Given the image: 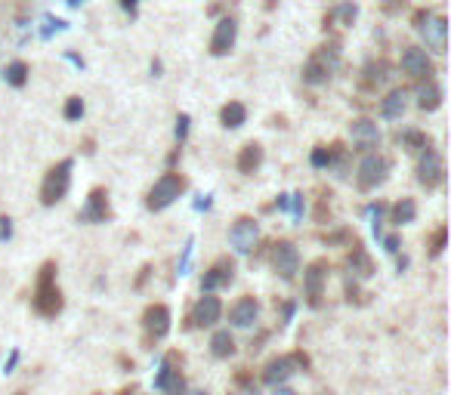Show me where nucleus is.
Instances as JSON below:
<instances>
[{"label": "nucleus", "instance_id": "49530a36", "mask_svg": "<svg viewBox=\"0 0 451 395\" xmlns=\"http://www.w3.org/2000/svg\"><path fill=\"white\" fill-rule=\"evenodd\" d=\"M148 275H152V265H142V269H139V278L133 281V287H142V284H146V278H148Z\"/></svg>", "mask_w": 451, "mask_h": 395}, {"label": "nucleus", "instance_id": "13d9d810", "mask_svg": "<svg viewBox=\"0 0 451 395\" xmlns=\"http://www.w3.org/2000/svg\"><path fill=\"white\" fill-rule=\"evenodd\" d=\"M16 395H25V392H16Z\"/></svg>", "mask_w": 451, "mask_h": 395}, {"label": "nucleus", "instance_id": "2f4dec72", "mask_svg": "<svg viewBox=\"0 0 451 395\" xmlns=\"http://www.w3.org/2000/svg\"><path fill=\"white\" fill-rule=\"evenodd\" d=\"M427 247H429V256H442V250L448 247V226L445 222H439V226L429 232V238H427Z\"/></svg>", "mask_w": 451, "mask_h": 395}, {"label": "nucleus", "instance_id": "c9c22d12", "mask_svg": "<svg viewBox=\"0 0 451 395\" xmlns=\"http://www.w3.org/2000/svg\"><path fill=\"white\" fill-rule=\"evenodd\" d=\"M189 127H192V118H189V114H185V111H180V114H176V127H174L176 142H180V146L185 142V136H189Z\"/></svg>", "mask_w": 451, "mask_h": 395}, {"label": "nucleus", "instance_id": "09e8293b", "mask_svg": "<svg viewBox=\"0 0 451 395\" xmlns=\"http://www.w3.org/2000/svg\"><path fill=\"white\" fill-rule=\"evenodd\" d=\"M161 71H164V62L158 59V56H155V59H152V75H155V77H161Z\"/></svg>", "mask_w": 451, "mask_h": 395}, {"label": "nucleus", "instance_id": "1a4fd4ad", "mask_svg": "<svg viewBox=\"0 0 451 395\" xmlns=\"http://www.w3.org/2000/svg\"><path fill=\"white\" fill-rule=\"evenodd\" d=\"M442 179H445V161H442V155L436 152L433 146H429V148H424V152H420L418 183L429 192V189H436V185H442Z\"/></svg>", "mask_w": 451, "mask_h": 395}, {"label": "nucleus", "instance_id": "393cba45", "mask_svg": "<svg viewBox=\"0 0 451 395\" xmlns=\"http://www.w3.org/2000/svg\"><path fill=\"white\" fill-rule=\"evenodd\" d=\"M220 124L226 130H238V127L247 124V105L238 102V99H229V102L220 109Z\"/></svg>", "mask_w": 451, "mask_h": 395}, {"label": "nucleus", "instance_id": "5701e85b", "mask_svg": "<svg viewBox=\"0 0 451 395\" xmlns=\"http://www.w3.org/2000/svg\"><path fill=\"white\" fill-rule=\"evenodd\" d=\"M390 81V62L386 59H371L362 68V87L365 90H377Z\"/></svg>", "mask_w": 451, "mask_h": 395}, {"label": "nucleus", "instance_id": "e433bc0d", "mask_svg": "<svg viewBox=\"0 0 451 395\" xmlns=\"http://www.w3.org/2000/svg\"><path fill=\"white\" fill-rule=\"evenodd\" d=\"M405 3H408V0H381V10L386 13V16H399Z\"/></svg>", "mask_w": 451, "mask_h": 395}, {"label": "nucleus", "instance_id": "39448f33", "mask_svg": "<svg viewBox=\"0 0 451 395\" xmlns=\"http://www.w3.org/2000/svg\"><path fill=\"white\" fill-rule=\"evenodd\" d=\"M180 368H183V355L180 352H167L158 377H155V389H161L164 395H185L189 386H185V377L180 373Z\"/></svg>", "mask_w": 451, "mask_h": 395}, {"label": "nucleus", "instance_id": "bb28decb", "mask_svg": "<svg viewBox=\"0 0 451 395\" xmlns=\"http://www.w3.org/2000/svg\"><path fill=\"white\" fill-rule=\"evenodd\" d=\"M418 219V201L414 198H399L396 204L390 207V222L396 229H402V226H408V222H414Z\"/></svg>", "mask_w": 451, "mask_h": 395}, {"label": "nucleus", "instance_id": "4be33fe9", "mask_svg": "<svg viewBox=\"0 0 451 395\" xmlns=\"http://www.w3.org/2000/svg\"><path fill=\"white\" fill-rule=\"evenodd\" d=\"M263 157H266V152H263L260 142H245V146H241V152H238V157H235V167H238V173L254 176L257 170L263 167Z\"/></svg>", "mask_w": 451, "mask_h": 395}, {"label": "nucleus", "instance_id": "ea45409f", "mask_svg": "<svg viewBox=\"0 0 451 395\" xmlns=\"http://www.w3.org/2000/svg\"><path fill=\"white\" fill-rule=\"evenodd\" d=\"M365 297H368V293H362L359 287H356V281H349V284H346V300H349V303H359V306H362V303H365Z\"/></svg>", "mask_w": 451, "mask_h": 395}, {"label": "nucleus", "instance_id": "4468645a", "mask_svg": "<svg viewBox=\"0 0 451 395\" xmlns=\"http://www.w3.org/2000/svg\"><path fill=\"white\" fill-rule=\"evenodd\" d=\"M77 219L81 222H90V226H96V222H109L112 219V204H109V192L102 189V185H96V189L87 195V204H84V210L77 213Z\"/></svg>", "mask_w": 451, "mask_h": 395}, {"label": "nucleus", "instance_id": "7ed1b4c3", "mask_svg": "<svg viewBox=\"0 0 451 395\" xmlns=\"http://www.w3.org/2000/svg\"><path fill=\"white\" fill-rule=\"evenodd\" d=\"M71 170H75V161H71V157H62L59 164H53V167L47 170L44 183H40V204L53 207V204H59V201L68 195V189H71Z\"/></svg>", "mask_w": 451, "mask_h": 395}, {"label": "nucleus", "instance_id": "a18cd8bd", "mask_svg": "<svg viewBox=\"0 0 451 395\" xmlns=\"http://www.w3.org/2000/svg\"><path fill=\"white\" fill-rule=\"evenodd\" d=\"M429 13H433V10H418V13H414V16H411V25H414V28H420V25L427 22V16H429Z\"/></svg>", "mask_w": 451, "mask_h": 395}, {"label": "nucleus", "instance_id": "8fccbe9b", "mask_svg": "<svg viewBox=\"0 0 451 395\" xmlns=\"http://www.w3.org/2000/svg\"><path fill=\"white\" fill-rule=\"evenodd\" d=\"M16 362H19V352H13V355H10V362H6V373H10L13 368H16Z\"/></svg>", "mask_w": 451, "mask_h": 395}, {"label": "nucleus", "instance_id": "ddd939ff", "mask_svg": "<svg viewBox=\"0 0 451 395\" xmlns=\"http://www.w3.org/2000/svg\"><path fill=\"white\" fill-rule=\"evenodd\" d=\"M220 318H223V303H220V297L204 293V297H198V303L192 306L189 327H213Z\"/></svg>", "mask_w": 451, "mask_h": 395}, {"label": "nucleus", "instance_id": "79ce46f5", "mask_svg": "<svg viewBox=\"0 0 451 395\" xmlns=\"http://www.w3.org/2000/svg\"><path fill=\"white\" fill-rule=\"evenodd\" d=\"M383 247H386V254H399L402 241H399V235H386V238H383Z\"/></svg>", "mask_w": 451, "mask_h": 395}, {"label": "nucleus", "instance_id": "412c9836", "mask_svg": "<svg viewBox=\"0 0 451 395\" xmlns=\"http://www.w3.org/2000/svg\"><path fill=\"white\" fill-rule=\"evenodd\" d=\"M346 272L353 275V281L356 278H371L374 275V260H371V254L362 247L359 241H356L353 250L346 254Z\"/></svg>", "mask_w": 451, "mask_h": 395}, {"label": "nucleus", "instance_id": "c756f323", "mask_svg": "<svg viewBox=\"0 0 451 395\" xmlns=\"http://www.w3.org/2000/svg\"><path fill=\"white\" fill-rule=\"evenodd\" d=\"M312 56H316V59L321 62V65H325L328 71H331V75H334V71L340 68V62H343L340 44H321V47H319V49H316V53H312Z\"/></svg>", "mask_w": 451, "mask_h": 395}, {"label": "nucleus", "instance_id": "6ab92c4d", "mask_svg": "<svg viewBox=\"0 0 451 395\" xmlns=\"http://www.w3.org/2000/svg\"><path fill=\"white\" fill-rule=\"evenodd\" d=\"M343 161H346V148L343 142H331V146H316L309 155V164L316 170H343Z\"/></svg>", "mask_w": 451, "mask_h": 395}, {"label": "nucleus", "instance_id": "f03ea898", "mask_svg": "<svg viewBox=\"0 0 451 395\" xmlns=\"http://www.w3.org/2000/svg\"><path fill=\"white\" fill-rule=\"evenodd\" d=\"M189 189V183H185V176L180 170H167V173H161L155 179V185L148 189V198H146V207L152 213L158 210H167L170 204H174L176 198H183V192Z\"/></svg>", "mask_w": 451, "mask_h": 395}, {"label": "nucleus", "instance_id": "de8ad7c7", "mask_svg": "<svg viewBox=\"0 0 451 395\" xmlns=\"http://www.w3.org/2000/svg\"><path fill=\"white\" fill-rule=\"evenodd\" d=\"M291 207V195H278L275 198V210H288Z\"/></svg>", "mask_w": 451, "mask_h": 395}, {"label": "nucleus", "instance_id": "f257e3e1", "mask_svg": "<svg viewBox=\"0 0 451 395\" xmlns=\"http://www.w3.org/2000/svg\"><path fill=\"white\" fill-rule=\"evenodd\" d=\"M31 306H34V312L44 315V318H56V315L62 312V306H66L59 284H56V263L53 260H47L44 265H40V275H38V287H34Z\"/></svg>", "mask_w": 451, "mask_h": 395}, {"label": "nucleus", "instance_id": "f3484780", "mask_svg": "<svg viewBox=\"0 0 451 395\" xmlns=\"http://www.w3.org/2000/svg\"><path fill=\"white\" fill-rule=\"evenodd\" d=\"M349 136H353L356 148H359L362 155H368V152H374L377 142H381V127L371 118H356L353 124H349Z\"/></svg>", "mask_w": 451, "mask_h": 395}, {"label": "nucleus", "instance_id": "58836bf2", "mask_svg": "<svg viewBox=\"0 0 451 395\" xmlns=\"http://www.w3.org/2000/svg\"><path fill=\"white\" fill-rule=\"evenodd\" d=\"M62 28H66V22H62V19L47 16V19H44V31H40V34H44V38H49L53 31H62Z\"/></svg>", "mask_w": 451, "mask_h": 395}, {"label": "nucleus", "instance_id": "3c124183", "mask_svg": "<svg viewBox=\"0 0 451 395\" xmlns=\"http://www.w3.org/2000/svg\"><path fill=\"white\" fill-rule=\"evenodd\" d=\"M272 395H297V392L288 389V386H275V392H272Z\"/></svg>", "mask_w": 451, "mask_h": 395}, {"label": "nucleus", "instance_id": "5fc2aeb1", "mask_svg": "<svg viewBox=\"0 0 451 395\" xmlns=\"http://www.w3.org/2000/svg\"><path fill=\"white\" fill-rule=\"evenodd\" d=\"M118 395H136V386H124V389H121Z\"/></svg>", "mask_w": 451, "mask_h": 395}, {"label": "nucleus", "instance_id": "473e14b6", "mask_svg": "<svg viewBox=\"0 0 451 395\" xmlns=\"http://www.w3.org/2000/svg\"><path fill=\"white\" fill-rule=\"evenodd\" d=\"M399 142H402V148H408V152H424V148H429V136L424 130H402L399 133Z\"/></svg>", "mask_w": 451, "mask_h": 395}, {"label": "nucleus", "instance_id": "f8f14e48", "mask_svg": "<svg viewBox=\"0 0 451 395\" xmlns=\"http://www.w3.org/2000/svg\"><path fill=\"white\" fill-rule=\"evenodd\" d=\"M235 40H238V22H235V16H223L217 25H213V34H211V56H229L235 47Z\"/></svg>", "mask_w": 451, "mask_h": 395}, {"label": "nucleus", "instance_id": "0eeeda50", "mask_svg": "<svg viewBox=\"0 0 451 395\" xmlns=\"http://www.w3.org/2000/svg\"><path fill=\"white\" fill-rule=\"evenodd\" d=\"M328 272H331V265H328V260H312V263L303 269V293H306V303H309L312 309H319V306H321V297H325Z\"/></svg>", "mask_w": 451, "mask_h": 395}, {"label": "nucleus", "instance_id": "aec40b11", "mask_svg": "<svg viewBox=\"0 0 451 395\" xmlns=\"http://www.w3.org/2000/svg\"><path fill=\"white\" fill-rule=\"evenodd\" d=\"M293 373H297V371H293V364H291V355H275V358H269L266 368H263V383L284 386Z\"/></svg>", "mask_w": 451, "mask_h": 395}, {"label": "nucleus", "instance_id": "72a5a7b5", "mask_svg": "<svg viewBox=\"0 0 451 395\" xmlns=\"http://www.w3.org/2000/svg\"><path fill=\"white\" fill-rule=\"evenodd\" d=\"M84 111H87V105H84L81 96H68L66 105H62V118H66V121H81Z\"/></svg>", "mask_w": 451, "mask_h": 395}, {"label": "nucleus", "instance_id": "dca6fc26", "mask_svg": "<svg viewBox=\"0 0 451 395\" xmlns=\"http://www.w3.org/2000/svg\"><path fill=\"white\" fill-rule=\"evenodd\" d=\"M235 281V263L229 256H220L217 263L201 275V293H213L220 287H229Z\"/></svg>", "mask_w": 451, "mask_h": 395}, {"label": "nucleus", "instance_id": "7c9ffc66", "mask_svg": "<svg viewBox=\"0 0 451 395\" xmlns=\"http://www.w3.org/2000/svg\"><path fill=\"white\" fill-rule=\"evenodd\" d=\"M328 77H331V71H328L316 56H309L303 65V84H312V87H319V84H328Z\"/></svg>", "mask_w": 451, "mask_h": 395}, {"label": "nucleus", "instance_id": "864d4df0", "mask_svg": "<svg viewBox=\"0 0 451 395\" xmlns=\"http://www.w3.org/2000/svg\"><path fill=\"white\" fill-rule=\"evenodd\" d=\"M275 6H278V0H266V3H263V10L272 13V10H275Z\"/></svg>", "mask_w": 451, "mask_h": 395}, {"label": "nucleus", "instance_id": "c85d7f7f", "mask_svg": "<svg viewBox=\"0 0 451 395\" xmlns=\"http://www.w3.org/2000/svg\"><path fill=\"white\" fill-rule=\"evenodd\" d=\"M211 355L213 358H232L235 355V336L229 330H217L211 336Z\"/></svg>", "mask_w": 451, "mask_h": 395}, {"label": "nucleus", "instance_id": "4d7b16f0", "mask_svg": "<svg viewBox=\"0 0 451 395\" xmlns=\"http://www.w3.org/2000/svg\"><path fill=\"white\" fill-rule=\"evenodd\" d=\"M195 395H207V392H195Z\"/></svg>", "mask_w": 451, "mask_h": 395}, {"label": "nucleus", "instance_id": "b1692460", "mask_svg": "<svg viewBox=\"0 0 451 395\" xmlns=\"http://www.w3.org/2000/svg\"><path fill=\"white\" fill-rule=\"evenodd\" d=\"M405 105H408V90H405V87L390 90V93H386V96L381 99V118H386V121L402 118V114H405Z\"/></svg>", "mask_w": 451, "mask_h": 395}, {"label": "nucleus", "instance_id": "a878e982", "mask_svg": "<svg viewBox=\"0 0 451 395\" xmlns=\"http://www.w3.org/2000/svg\"><path fill=\"white\" fill-rule=\"evenodd\" d=\"M442 105V87L436 84V77L418 84V109L420 111H436Z\"/></svg>", "mask_w": 451, "mask_h": 395}, {"label": "nucleus", "instance_id": "9b49d317", "mask_svg": "<svg viewBox=\"0 0 451 395\" xmlns=\"http://www.w3.org/2000/svg\"><path fill=\"white\" fill-rule=\"evenodd\" d=\"M420 34H424V47L427 49H433V53H445V47H448V19L442 16V13H429L427 16V22L418 28Z\"/></svg>", "mask_w": 451, "mask_h": 395}, {"label": "nucleus", "instance_id": "2eb2a0df", "mask_svg": "<svg viewBox=\"0 0 451 395\" xmlns=\"http://www.w3.org/2000/svg\"><path fill=\"white\" fill-rule=\"evenodd\" d=\"M142 327H146V343L161 340L170 334V309L164 303H152L142 312Z\"/></svg>", "mask_w": 451, "mask_h": 395}, {"label": "nucleus", "instance_id": "37998d69", "mask_svg": "<svg viewBox=\"0 0 451 395\" xmlns=\"http://www.w3.org/2000/svg\"><path fill=\"white\" fill-rule=\"evenodd\" d=\"M118 3H121V10H124L127 16L136 19V13H139V0H118Z\"/></svg>", "mask_w": 451, "mask_h": 395}, {"label": "nucleus", "instance_id": "a19ab883", "mask_svg": "<svg viewBox=\"0 0 451 395\" xmlns=\"http://www.w3.org/2000/svg\"><path fill=\"white\" fill-rule=\"evenodd\" d=\"M10 238H13V219L0 217V241H10Z\"/></svg>", "mask_w": 451, "mask_h": 395}, {"label": "nucleus", "instance_id": "c03bdc74", "mask_svg": "<svg viewBox=\"0 0 451 395\" xmlns=\"http://www.w3.org/2000/svg\"><path fill=\"white\" fill-rule=\"evenodd\" d=\"M291 207H293V219H303V195H293Z\"/></svg>", "mask_w": 451, "mask_h": 395}, {"label": "nucleus", "instance_id": "6e6d98bb", "mask_svg": "<svg viewBox=\"0 0 451 395\" xmlns=\"http://www.w3.org/2000/svg\"><path fill=\"white\" fill-rule=\"evenodd\" d=\"M66 3H68V6H81L84 0H66Z\"/></svg>", "mask_w": 451, "mask_h": 395}, {"label": "nucleus", "instance_id": "9d476101", "mask_svg": "<svg viewBox=\"0 0 451 395\" xmlns=\"http://www.w3.org/2000/svg\"><path fill=\"white\" fill-rule=\"evenodd\" d=\"M257 238H260V222L254 217H238L229 229V244H232L238 254H250L257 247Z\"/></svg>", "mask_w": 451, "mask_h": 395}, {"label": "nucleus", "instance_id": "4c0bfd02", "mask_svg": "<svg viewBox=\"0 0 451 395\" xmlns=\"http://www.w3.org/2000/svg\"><path fill=\"white\" fill-rule=\"evenodd\" d=\"M340 241L353 244L356 238H353V232H349V229H340V232H334V235H325V244H340Z\"/></svg>", "mask_w": 451, "mask_h": 395}, {"label": "nucleus", "instance_id": "603ef678", "mask_svg": "<svg viewBox=\"0 0 451 395\" xmlns=\"http://www.w3.org/2000/svg\"><path fill=\"white\" fill-rule=\"evenodd\" d=\"M68 59H71V62H75V65H77V68H84V59H81V56H75V53H68Z\"/></svg>", "mask_w": 451, "mask_h": 395}, {"label": "nucleus", "instance_id": "20e7f679", "mask_svg": "<svg viewBox=\"0 0 451 395\" xmlns=\"http://www.w3.org/2000/svg\"><path fill=\"white\" fill-rule=\"evenodd\" d=\"M390 170H392V161L383 152H368L362 157L359 170H356V185H359V192H374L377 185H383Z\"/></svg>", "mask_w": 451, "mask_h": 395}, {"label": "nucleus", "instance_id": "cd10ccee", "mask_svg": "<svg viewBox=\"0 0 451 395\" xmlns=\"http://www.w3.org/2000/svg\"><path fill=\"white\" fill-rule=\"evenodd\" d=\"M28 77H31V65H28L25 59H13L10 65L3 68V81L10 84V87H16V90H22V87H25Z\"/></svg>", "mask_w": 451, "mask_h": 395}, {"label": "nucleus", "instance_id": "423d86ee", "mask_svg": "<svg viewBox=\"0 0 451 395\" xmlns=\"http://www.w3.org/2000/svg\"><path fill=\"white\" fill-rule=\"evenodd\" d=\"M399 68L405 71L411 81H429V77L436 75V65H433V59H429V53L424 47H414V44H408L402 47V56H399Z\"/></svg>", "mask_w": 451, "mask_h": 395}, {"label": "nucleus", "instance_id": "f704fd0d", "mask_svg": "<svg viewBox=\"0 0 451 395\" xmlns=\"http://www.w3.org/2000/svg\"><path fill=\"white\" fill-rule=\"evenodd\" d=\"M356 16H359V6H356L353 0H343L337 10H334V19H340L343 25H353V22H356Z\"/></svg>", "mask_w": 451, "mask_h": 395}, {"label": "nucleus", "instance_id": "6e6552de", "mask_svg": "<svg viewBox=\"0 0 451 395\" xmlns=\"http://www.w3.org/2000/svg\"><path fill=\"white\" fill-rule=\"evenodd\" d=\"M269 263L275 269V275H282L284 281H291L293 275L300 272V250L293 247V241H275L269 250Z\"/></svg>", "mask_w": 451, "mask_h": 395}, {"label": "nucleus", "instance_id": "a211bd4d", "mask_svg": "<svg viewBox=\"0 0 451 395\" xmlns=\"http://www.w3.org/2000/svg\"><path fill=\"white\" fill-rule=\"evenodd\" d=\"M229 321H232L235 327H254L257 321H260V300L245 293V297H238L229 309Z\"/></svg>", "mask_w": 451, "mask_h": 395}]
</instances>
